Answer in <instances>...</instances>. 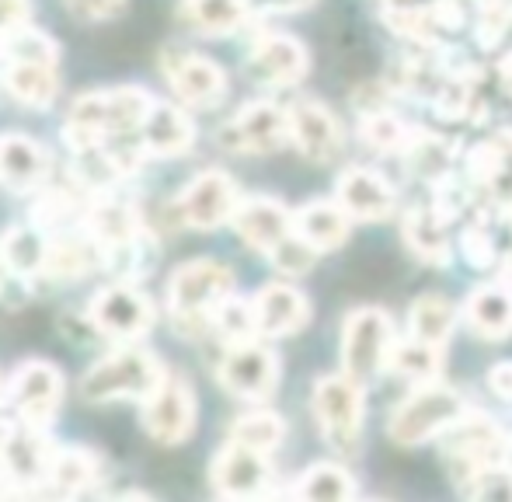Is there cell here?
<instances>
[{"label": "cell", "mask_w": 512, "mask_h": 502, "mask_svg": "<svg viewBox=\"0 0 512 502\" xmlns=\"http://www.w3.org/2000/svg\"><path fill=\"white\" fill-rule=\"evenodd\" d=\"M154 109V98L143 88H112V91H88L70 105V119L63 126V140L74 154L95 150L112 136L129 129H140L147 112Z\"/></svg>", "instance_id": "obj_1"}, {"label": "cell", "mask_w": 512, "mask_h": 502, "mask_svg": "<svg viewBox=\"0 0 512 502\" xmlns=\"http://www.w3.org/2000/svg\"><path fill=\"white\" fill-rule=\"evenodd\" d=\"M234 293V272L216 258H192L178 265L168 283V314L178 332L199 335L213 328V314Z\"/></svg>", "instance_id": "obj_2"}, {"label": "cell", "mask_w": 512, "mask_h": 502, "mask_svg": "<svg viewBox=\"0 0 512 502\" xmlns=\"http://www.w3.org/2000/svg\"><path fill=\"white\" fill-rule=\"evenodd\" d=\"M168 370L150 349L122 346L102 356L88 374L81 377V398L91 405L105 401H147L164 384Z\"/></svg>", "instance_id": "obj_3"}, {"label": "cell", "mask_w": 512, "mask_h": 502, "mask_svg": "<svg viewBox=\"0 0 512 502\" xmlns=\"http://www.w3.org/2000/svg\"><path fill=\"white\" fill-rule=\"evenodd\" d=\"M467 412H471V405L457 387L425 380V384H415V391L391 412L387 433L401 447H418V443L446 436Z\"/></svg>", "instance_id": "obj_4"}, {"label": "cell", "mask_w": 512, "mask_h": 502, "mask_svg": "<svg viewBox=\"0 0 512 502\" xmlns=\"http://www.w3.org/2000/svg\"><path fill=\"white\" fill-rule=\"evenodd\" d=\"M314 419L321 429L324 443L338 454H356L363 440V419H366V394L356 377L328 374L314 384Z\"/></svg>", "instance_id": "obj_5"}, {"label": "cell", "mask_w": 512, "mask_h": 502, "mask_svg": "<svg viewBox=\"0 0 512 502\" xmlns=\"http://www.w3.org/2000/svg\"><path fill=\"white\" fill-rule=\"evenodd\" d=\"M394 346H398V335L387 311L356 307L342 325V370L359 384H370L391 367Z\"/></svg>", "instance_id": "obj_6"}, {"label": "cell", "mask_w": 512, "mask_h": 502, "mask_svg": "<svg viewBox=\"0 0 512 502\" xmlns=\"http://www.w3.org/2000/svg\"><path fill=\"white\" fill-rule=\"evenodd\" d=\"M237 206H241L237 182L227 171H216V168L192 178L182 189V196L175 199L178 220L185 227H192V231H216V227L230 224Z\"/></svg>", "instance_id": "obj_7"}, {"label": "cell", "mask_w": 512, "mask_h": 502, "mask_svg": "<svg viewBox=\"0 0 512 502\" xmlns=\"http://www.w3.org/2000/svg\"><path fill=\"white\" fill-rule=\"evenodd\" d=\"M91 325L98 328L108 339L136 342L154 328V300L143 290H136L133 283H112L102 293H95L88 307Z\"/></svg>", "instance_id": "obj_8"}, {"label": "cell", "mask_w": 512, "mask_h": 502, "mask_svg": "<svg viewBox=\"0 0 512 502\" xmlns=\"http://www.w3.org/2000/svg\"><path fill=\"white\" fill-rule=\"evenodd\" d=\"M509 450V440L502 436V429L495 426L488 415L467 412L457 426L446 433V461L453 464L464 482H474L485 468L502 464Z\"/></svg>", "instance_id": "obj_9"}, {"label": "cell", "mask_w": 512, "mask_h": 502, "mask_svg": "<svg viewBox=\"0 0 512 502\" xmlns=\"http://www.w3.org/2000/svg\"><path fill=\"white\" fill-rule=\"evenodd\" d=\"M140 408L143 429L157 443H164V447H178L196 429V394H192V384L182 374H171L168 370L164 384L147 401H140Z\"/></svg>", "instance_id": "obj_10"}, {"label": "cell", "mask_w": 512, "mask_h": 502, "mask_svg": "<svg viewBox=\"0 0 512 502\" xmlns=\"http://www.w3.org/2000/svg\"><path fill=\"white\" fill-rule=\"evenodd\" d=\"M216 377H220L223 391H230L234 398L265 401L279 384V360L269 346H262L258 339H248L237 342V346H227Z\"/></svg>", "instance_id": "obj_11"}, {"label": "cell", "mask_w": 512, "mask_h": 502, "mask_svg": "<svg viewBox=\"0 0 512 502\" xmlns=\"http://www.w3.org/2000/svg\"><path fill=\"white\" fill-rule=\"evenodd\" d=\"M220 143L234 154H272L290 143V112L272 102H248L220 129Z\"/></svg>", "instance_id": "obj_12"}, {"label": "cell", "mask_w": 512, "mask_h": 502, "mask_svg": "<svg viewBox=\"0 0 512 502\" xmlns=\"http://www.w3.org/2000/svg\"><path fill=\"white\" fill-rule=\"evenodd\" d=\"M209 482H213V492H220L227 499L265 496L272 482L269 454H262L255 447H244L237 440H227V447L209 464Z\"/></svg>", "instance_id": "obj_13"}, {"label": "cell", "mask_w": 512, "mask_h": 502, "mask_svg": "<svg viewBox=\"0 0 512 502\" xmlns=\"http://www.w3.org/2000/svg\"><path fill=\"white\" fill-rule=\"evenodd\" d=\"M4 398L11 401V408L18 412L21 422L46 429L56 419V408L63 401V374L53 363L32 360L11 377Z\"/></svg>", "instance_id": "obj_14"}, {"label": "cell", "mask_w": 512, "mask_h": 502, "mask_svg": "<svg viewBox=\"0 0 512 502\" xmlns=\"http://www.w3.org/2000/svg\"><path fill=\"white\" fill-rule=\"evenodd\" d=\"M49 457H53V443L42 436V426H28V422L14 426L0 419V468L21 492L46 485Z\"/></svg>", "instance_id": "obj_15"}, {"label": "cell", "mask_w": 512, "mask_h": 502, "mask_svg": "<svg viewBox=\"0 0 512 502\" xmlns=\"http://www.w3.org/2000/svg\"><path fill=\"white\" fill-rule=\"evenodd\" d=\"M161 70L168 77L171 91L192 109H213L223 95H227V74L216 67L213 60L189 49H164Z\"/></svg>", "instance_id": "obj_16"}, {"label": "cell", "mask_w": 512, "mask_h": 502, "mask_svg": "<svg viewBox=\"0 0 512 502\" xmlns=\"http://www.w3.org/2000/svg\"><path fill=\"white\" fill-rule=\"evenodd\" d=\"M290 143L314 164H335L345 150V133L335 112L314 98H300L290 109Z\"/></svg>", "instance_id": "obj_17"}, {"label": "cell", "mask_w": 512, "mask_h": 502, "mask_svg": "<svg viewBox=\"0 0 512 502\" xmlns=\"http://www.w3.org/2000/svg\"><path fill=\"white\" fill-rule=\"evenodd\" d=\"M335 192H338L335 199L345 206V213H349L352 220H363V224H384V220H391L394 210H398V192H394V185L387 182L380 171L363 168V164L345 168Z\"/></svg>", "instance_id": "obj_18"}, {"label": "cell", "mask_w": 512, "mask_h": 502, "mask_svg": "<svg viewBox=\"0 0 512 502\" xmlns=\"http://www.w3.org/2000/svg\"><path fill=\"white\" fill-rule=\"evenodd\" d=\"M251 74L262 84L272 88H297L307 77V49L300 39L286 32H265L255 39L251 46V60H248Z\"/></svg>", "instance_id": "obj_19"}, {"label": "cell", "mask_w": 512, "mask_h": 502, "mask_svg": "<svg viewBox=\"0 0 512 502\" xmlns=\"http://www.w3.org/2000/svg\"><path fill=\"white\" fill-rule=\"evenodd\" d=\"M255 304V325L265 339H286L297 335L310 321V300L293 283H269L251 297Z\"/></svg>", "instance_id": "obj_20"}, {"label": "cell", "mask_w": 512, "mask_h": 502, "mask_svg": "<svg viewBox=\"0 0 512 502\" xmlns=\"http://www.w3.org/2000/svg\"><path fill=\"white\" fill-rule=\"evenodd\" d=\"M230 224H234L237 238H241L244 245L269 255L279 241H286L293 234V213L286 210L279 199L251 196V199H241V206H237Z\"/></svg>", "instance_id": "obj_21"}, {"label": "cell", "mask_w": 512, "mask_h": 502, "mask_svg": "<svg viewBox=\"0 0 512 502\" xmlns=\"http://www.w3.org/2000/svg\"><path fill=\"white\" fill-rule=\"evenodd\" d=\"M49 178V150L32 136H0V182L11 192H32Z\"/></svg>", "instance_id": "obj_22"}, {"label": "cell", "mask_w": 512, "mask_h": 502, "mask_svg": "<svg viewBox=\"0 0 512 502\" xmlns=\"http://www.w3.org/2000/svg\"><path fill=\"white\" fill-rule=\"evenodd\" d=\"M464 318L478 339H509L512 335V286L506 279L481 283L464 304Z\"/></svg>", "instance_id": "obj_23"}, {"label": "cell", "mask_w": 512, "mask_h": 502, "mask_svg": "<svg viewBox=\"0 0 512 502\" xmlns=\"http://www.w3.org/2000/svg\"><path fill=\"white\" fill-rule=\"evenodd\" d=\"M192 140H196L192 119L168 102H154V109L147 112L140 126V143L150 157H178L192 150Z\"/></svg>", "instance_id": "obj_24"}, {"label": "cell", "mask_w": 512, "mask_h": 502, "mask_svg": "<svg viewBox=\"0 0 512 502\" xmlns=\"http://www.w3.org/2000/svg\"><path fill=\"white\" fill-rule=\"evenodd\" d=\"M450 220L436 210V206H415L401 217V238L408 251L429 265H446L453 258L450 234H446Z\"/></svg>", "instance_id": "obj_25"}, {"label": "cell", "mask_w": 512, "mask_h": 502, "mask_svg": "<svg viewBox=\"0 0 512 502\" xmlns=\"http://www.w3.org/2000/svg\"><path fill=\"white\" fill-rule=\"evenodd\" d=\"M352 217L345 213V206L328 203V199H314V203H304L297 213H293V231L304 241H310L317 251H335L338 245H345L349 238Z\"/></svg>", "instance_id": "obj_26"}, {"label": "cell", "mask_w": 512, "mask_h": 502, "mask_svg": "<svg viewBox=\"0 0 512 502\" xmlns=\"http://www.w3.org/2000/svg\"><path fill=\"white\" fill-rule=\"evenodd\" d=\"M88 231L98 245L105 248V255H115V251H126L129 245H136L140 238V213L133 210L122 199H98L88 210Z\"/></svg>", "instance_id": "obj_27"}, {"label": "cell", "mask_w": 512, "mask_h": 502, "mask_svg": "<svg viewBox=\"0 0 512 502\" xmlns=\"http://www.w3.org/2000/svg\"><path fill=\"white\" fill-rule=\"evenodd\" d=\"M98 258H105V248L91 238V231L84 234H53L49 238V255H46V272L49 279H84L98 265Z\"/></svg>", "instance_id": "obj_28"}, {"label": "cell", "mask_w": 512, "mask_h": 502, "mask_svg": "<svg viewBox=\"0 0 512 502\" xmlns=\"http://www.w3.org/2000/svg\"><path fill=\"white\" fill-rule=\"evenodd\" d=\"M49 227L42 224H14L0 238V255H4L7 269L14 276H42L46 272V255H49Z\"/></svg>", "instance_id": "obj_29"}, {"label": "cell", "mask_w": 512, "mask_h": 502, "mask_svg": "<svg viewBox=\"0 0 512 502\" xmlns=\"http://www.w3.org/2000/svg\"><path fill=\"white\" fill-rule=\"evenodd\" d=\"M0 84L14 102L28 105V109H49L60 91L56 67H42V63H4Z\"/></svg>", "instance_id": "obj_30"}, {"label": "cell", "mask_w": 512, "mask_h": 502, "mask_svg": "<svg viewBox=\"0 0 512 502\" xmlns=\"http://www.w3.org/2000/svg\"><path fill=\"white\" fill-rule=\"evenodd\" d=\"M453 328H457V307L453 300H446L443 293H425L411 304L408 311V335L418 342L443 349L450 342Z\"/></svg>", "instance_id": "obj_31"}, {"label": "cell", "mask_w": 512, "mask_h": 502, "mask_svg": "<svg viewBox=\"0 0 512 502\" xmlns=\"http://www.w3.org/2000/svg\"><path fill=\"white\" fill-rule=\"evenodd\" d=\"M182 21H189L203 35H230L248 25V0H182Z\"/></svg>", "instance_id": "obj_32"}, {"label": "cell", "mask_w": 512, "mask_h": 502, "mask_svg": "<svg viewBox=\"0 0 512 502\" xmlns=\"http://www.w3.org/2000/svg\"><path fill=\"white\" fill-rule=\"evenodd\" d=\"M98 478V457L81 447H53L46 485L56 496H77Z\"/></svg>", "instance_id": "obj_33"}, {"label": "cell", "mask_w": 512, "mask_h": 502, "mask_svg": "<svg viewBox=\"0 0 512 502\" xmlns=\"http://www.w3.org/2000/svg\"><path fill=\"white\" fill-rule=\"evenodd\" d=\"M56 56H60V46L46 32L28 25V21L11 28L0 39V63H42V67H56Z\"/></svg>", "instance_id": "obj_34"}, {"label": "cell", "mask_w": 512, "mask_h": 502, "mask_svg": "<svg viewBox=\"0 0 512 502\" xmlns=\"http://www.w3.org/2000/svg\"><path fill=\"white\" fill-rule=\"evenodd\" d=\"M356 482L345 468L338 464H314L300 475V482L293 485V496L300 499H317V502H342L356 499Z\"/></svg>", "instance_id": "obj_35"}, {"label": "cell", "mask_w": 512, "mask_h": 502, "mask_svg": "<svg viewBox=\"0 0 512 502\" xmlns=\"http://www.w3.org/2000/svg\"><path fill=\"white\" fill-rule=\"evenodd\" d=\"M359 136H363L366 147L380 150V154H405L415 129H408L387 109H366L363 119H359Z\"/></svg>", "instance_id": "obj_36"}, {"label": "cell", "mask_w": 512, "mask_h": 502, "mask_svg": "<svg viewBox=\"0 0 512 502\" xmlns=\"http://www.w3.org/2000/svg\"><path fill=\"white\" fill-rule=\"evenodd\" d=\"M439 367H443V349L429 346V342H418V339H401L394 346L391 356V370H398L401 377L415 380V384H425V380H436Z\"/></svg>", "instance_id": "obj_37"}, {"label": "cell", "mask_w": 512, "mask_h": 502, "mask_svg": "<svg viewBox=\"0 0 512 502\" xmlns=\"http://www.w3.org/2000/svg\"><path fill=\"white\" fill-rule=\"evenodd\" d=\"M405 157L411 161V168L418 171V175H425L429 182H446L450 178V143L443 140V136H432V133H418L411 136Z\"/></svg>", "instance_id": "obj_38"}, {"label": "cell", "mask_w": 512, "mask_h": 502, "mask_svg": "<svg viewBox=\"0 0 512 502\" xmlns=\"http://www.w3.org/2000/svg\"><path fill=\"white\" fill-rule=\"evenodd\" d=\"M230 440L244 443V447H255L262 454H272L279 443L286 440V422L276 412H251L230 426Z\"/></svg>", "instance_id": "obj_39"}, {"label": "cell", "mask_w": 512, "mask_h": 502, "mask_svg": "<svg viewBox=\"0 0 512 502\" xmlns=\"http://www.w3.org/2000/svg\"><path fill=\"white\" fill-rule=\"evenodd\" d=\"M213 328L216 335H223L227 346H237V342L258 339V325H255V304L251 300H237L230 293L213 314Z\"/></svg>", "instance_id": "obj_40"}, {"label": "cell", "mask_w": 512, "mask_h": 502, "mask_svg": "<svg viewBox=\"0 0 512 502\" xmlns=\"http://www.w3.org/2000/svg\"><path fill=\"white\" fill-rule=\"evenodd\" d=\"M317 255H321V251L310 245V241L300 238L297 231H293L290 238L279 241V245L269 251V258H272V265H276V272H279V276H286V279L307 276V272L314 269Z\"/></svg>", "instance_id": "obj_41"}, {"label": "cell", "mask_w": 512, "mask_h": 502, "mask_svg": "<svg viewBox=\"0 0 512 502\" xmlns=\"http://www.w3.org/2000/svg\"><path fill=\"white\" fill-rule=\"evenodd\" d=\"M478 11V39L485 46H495L512 21V0H478Z\"/></svg>", "instance_id": "obj_42"}, {"label": "cell", "mask_w": 512, "mask_h": 502, "mask_svg": "<svg viewBox=\"0 0 512 502\" xmlns=\"http://www.w3.org/2000/svg\"><path fill=\"white\" fill-rule=\"evenodd\" d=\"M460 251H464L467 262H471L474 269H488V265L495 262V238H492V231H488V227H481V224L464 227Z\"/></svg>", "instance_id": "obj_43"}, {"label": "cell", "mask_w": 512, "mask_h": 502, "mask_svg": "<svg viewBox=\"0 0 512 502\" xmlns=\"http://www.w3.org/2000/svg\"><path fill=\"white\" fill-rule=\"evenodd\" d=\"M67 4L81 18H112L126 0H67Z\"/></svg>", "instance_id": "obj_44"}, {"label": "cell", "mask_w": 512, "mask_h": 502, "mask_svg": "<svg viewBox=\"0 0 512 502\" xmlns=\"http://www.w3.org/2000/svg\"><path fill=\"white\" fill-rule=\"evenodd\" d=\"M28 21V0H0V39Z\"/></svg>", "instance_id": "obj_45"}, {"label": "cell", "mask_w": 512, "mask_h": 502, "mask_svg": "<svg viewBox=\"0 0 512 502\" xmlns=\"http://www.w3.org/2000/svg\"><path fill=\"white\" fill-rule=\"evenodd\" d=\"M488 391L502 401H512V363H499L488 370Z\"/></svg>", "instance_id": "obj_46"}, {"label": "cell", "mask_w": 512, "mask_h": 502, "mask_svg": "<svg viewBox=\"0 0 512 502\" xmlns=\"http://www.w3.org/2000/svg\"><path fill=\"white\" fill-rule=\"evenodd\" d=\"M251 11H276V14H286V11H304L314 0H248Z\"/></svg>", "instance_id": "obj_47"}, {"label": "cell", "mask_w": 512, "mask_h": 502, "mask_svg": "<svg viewBox=\"0 0 512 502\" xmlns=\"http://www.w3.org/2000/svg\"><path fill=\"white\" fill-rule=\"evenodd\" d=\"M387 14H411V11H429V7L443 4V0H380Z\"/></svg>", "instance_id": "obj_48"}, {"label": "cell", "mask_w": 512, "mask_h": 502, "mask_svg": "<svg viewBox=\"0 0 512 502\" xmlns=\"http://www.w3.org/2000/svg\"><path fill=\"white\" fill-rule=\"evenodd\" d=\"M499 77H502V88H506L512 98V53H506V60L499 63Z\"/></svg>", "instance_id": "obj_49"}, {"label": "cell", "mask_w": 512, "mask_h": 502, "mask_svg": "<svg viewBox=\"0 0 512 502\" xmlns=\"http://www.w3.org/2000/svg\"><path fill=\"white\" fill-rule=\"evenodd\" d=\"M7 272H11V269H7V262H4V255H0V286H4V279H7Z\"/></svg>", "instance_id": "obj_50"}, {"label": "cell", "mask_w": 512, "mask_h": 502, "mask_svg": "<svg viewBox=\"0 0 512 502\" xmlns=\"http://www.w3.org/2000/svg\"><path fill=\"white\" fill-rule=\"evenodd\" d=\"M4 394H7V387H4V384H0V398H4Z\"/></svg>", "instance_id": "obj_51"}, {"label": "cell", "mask_w": 512, "mask_h": 502, "mask_svg": "<svg viewBox=\"0 0 512 502\" xmlns=\"http://www.w3.org/2000/svg\"><path fill=\"white\" fill-rule=\"evenodd\" d=\"M509 447H512V443H509Z\"/></svg>", "instance_id": "obj_52"}]
</instances>
